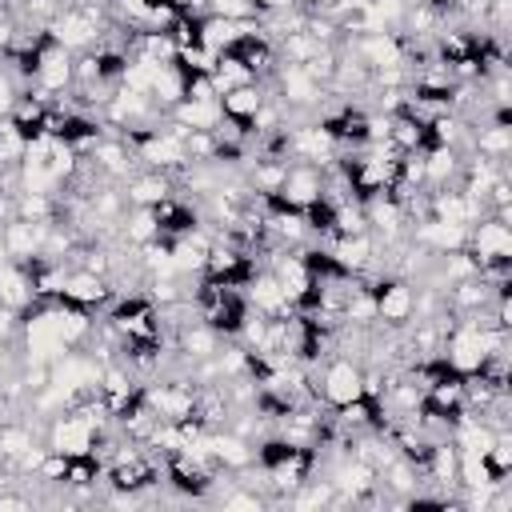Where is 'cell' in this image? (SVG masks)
I'll return each mask as SVG.
<instances>
[{
	"label": "cell",
	"instance_id": "ffe728a7",
	"mask_svg": "<svg viewBox=\"0 0 512 512\" xmlns=\"http://www.w3.org/2000/svg\"><path fill=\"white\" fill-rule=\"evenodd\" d=\"M252 8H256L260 16H268V12H288V8H296V0H252Z\"/></svg>",
	"mask_w": 512,
	"mask_h": 512
},
{
	"label": "cell",
	"instance_id": "ba28073f",
	"mask_svg": "<svg viewBox=\"0 0 512 512\" xmlns=\"http://www.w3.org/2000/svg\"><path fill=\"white\" fill-rule=\"evenodd\" d=\"M32 300H36V292H32V272H28V264L12 260V256L0 248V304L24 312Z\"/></svg>",
	"mask_w": 512,
	"mask_h": 512
},
{
	"label": "cell",
	"instance_id": "4fadbf2b",
	"mask_svg": "<svg viewBox=\"0 0 512 512\" xmlns=\"http://www.w3.org/2000/svg\"><path fill=\"white\" fill-rule=\"evenodd\" d=\"M468 152H476V156H484V160H496V164L512 160V124H496V120H488V124L472 128Z\"/></svg>",
	"mask_w": 512,
	"mask_h": 512
},
{
	"label": "cell",
	"instance_id": "2e32d148",
	"mask_svg": "<svg viewBox=\"0 0 512 512\" xmlns=\"http://www.w3.org/2000/svg\"><path fill=\"white\" fill-rule=\"evenodd\" d=\"M168 116H172L176 124H184V128H208V132L224 120L220 100H180L176 108H168Z\"/></svg>",
	"mask_w": 512,
	"mask_h": 512
},
{
	"label": "cell",
	"instance_id": "30bf717a",
	"mask_svg": "<svg viewBox=\"0 0 512 512\" xmlns=\"http://www.w3.org/2000/svg\"><path fill=\"white\" fill-rule=\"evenodd\" d=\"M44 228H48V220H44V224H32V220L12 216V220L0 228V248H4L12 260L28 264V260H36V252H40V236H44Z\"/></svg>",
	"mask_w": 512,
	"mask_h": 512
},
{
	"label": "cell",
	"instance_id": "5bb4252c",
	"mask_svg": "<svg viewBox=\"0 0 512 512\" xmlns=\"http://www.w3.org/2000/svg\"><path fill=\"white\" fill-rule=\"evenodd\" d=\"M388 140L400 148V152H420L428 148V124L412 112H392V124H388Z\"/></svg>",
	"mask_w": 512,
	"mask_h": 512
},
{
	"label": "cell",
	"instance_id": "d6986e66",
	"mask_svg": "<svg viewBox=\"0 0 512 512\" xmlns=\"http://www.w3.org/2000/svg\"><path fill=\"white\" fill-rule=\"evenodd\" d=\"M20 92H24V88L16 84V76H12V72L0 64V120L12 112V104H16V96H20Z\"/></svg>",
	"mask_w": 512,
	"mask_h": 512
},
{
	"label": "cell",
	"instance_id": "ac0fdd59",
	"mask_svg": "<svg viewBox=\"0 0 512 512\" xmlns=\"http://www.w3.org/2000/svg\"><path fill=\"white\" fill-rule=\"evenodd\" d=\"M208 16H224V20H256L260 12L252 8V0H208Z\"/></svg>",
	"mask_w": 512,
	"mask_h": 512
},
{
	"label": "cell",
	"instance_id": "9c48e42d",
	"mask_svg": "<svg viewBox=\"0 0 512 512\" xmlns=\"http://www.w3.org/2000/svg\"><path fill=\"white\" fill-rule=\"evenodd\" d=\"M220 344H224V336L216 332V328H208L200 316L192 320V324H184L176 336H172V348L184 356V360H212L216 352H220Z\"/></svg>",
	"mask_w": 512,
	"mask_h": 512
},
{
	"label": "cell",
	"instance_id": "3957f363",
	"mask_svg": "<svg viewBox=\"0 0 512 512\" xmlns=\"http://www.w3.org/2000/svg\"><path fill=\"white\" fill-rule=\"evenodd\" d=\"M464 248H468V256L476 260V268L512 260V224H504V220H496V216H480L476 224H468Z\"/></svg>",
	"mask_w": 512,
	"mask_h": 512
},
{
	"label": "cell",
	"instance_id": "6da1fadb",
	"mask_svg": "<svg viewBox=\"0 0 512 512\" xmlns=\"http://www.w3.org/2000/svg\"><path fill=\"white\" fill-rule=\"evenodd\" d=\"M72 60H76V52L60 48L56 40H44V48L36 52V68H32L28 92H36L44 104H52L60 92L72 88Z\"/></svg>",
	"mask_w": 512,
	"mask_h": 512
},
{
	"label": "cell",
	"instance_id": "e0dca14e",
	"mask_svg": "<svg viewBox=\"0 0 512 512\" xmlns=\"http://www.w3.org/2000/svg\"><path fill=\"white\" fill-rule=\"evenodd\" d=\"M208 76H212L216 92H228V88H236V84H248V80H256V76H252V72H248V68H244V64H240L232 52H220Z\"/></svg>",
	"mask_w": 512,
	"mask_h": 512
},
{
	"label": "cell",
	"instance_id": "5b68a950",
	"mask_svg": "<svg viewBox=\"0 0 512 512\" xmlns=\"http://www.w3.org/2000/svg\"><path fill=\"white\" fill-rule=\"evenodd\" d=\"M48 40H56L60 48H68V52H88V48H96V40H100V28L80 12V4L72 0V4H64L56 16H52V24H48Z\"/></svg>",
	"mask_w": 512,
	"mask_h": 512
},
{
	"label": "cell",
	"instance_id": "8992f818",
	"mask_svg": "<svg viewBox=\"0 0 512 512\" xmlns=\"http://www.w3.org/2000/svg\"><path fill=\"white\" fill-rule=\"evenodd\" d=\"M320 188H324V172H320V164H304V160H292L288 164V172H284V184H280V192H276V200L280 204H288V208H308V204H316L320 200Z\"/></svg>",
	"mask_w": 512,
	"mask_h": 512
},
{
	"label": "cell",
	"instance_id": "7a4b0ae2",
	"mask_svg": "<svg viewBox=\"0 0 512 512\" xmlns=\"http://www.w3.org/2000/svg\"><path fill=\"white\" fill-rule=\"evenodd\" d=\"M360 360L352 356H328L324 364H316V392L328 408H340L356 396H364V384H360Z\"/></svg>",
	"mask_w": 512,
	"mask_h": 512
},
{
	"label": "cell",
	"instance_id": "277c9868",
	"mask_svg": "<svg viewBox=\"0 0 512 512\" xmlns=\"http://www.w3.org/2000/svg\"><path fill=\"white\" fill-rule=\"evenodd\" d=\"M372 300H376V320L388 328H404L412 320L416 308V288L404 276H380L372 284Z\"/></svg>",
	"mask_w": 512,
	"mask_h": 512
},
{
	"label": "cell",
	"instance_id": "8fae6325",
	"mask_svg": "<svg viewBox=\"0 0 512 512\" xmlns=\"http://www.w3.org/2000/svg\"><path fill=\"white\" fill-rule=\"evenodd\" d=\"M264 100H268V88L260 80H248V84H236V88L220 92V112H224V120H236V124L248 128Z\"/></svg>",
	"mask_w": 512,
	"mask_h": 512
},
{
	"label": "cell",
	"instance_id": "9a60e30c",
	"mask_svg": "<svg viewBox=\"0 0 512 512\" xmlns=\"http://www.w3.org/2000/svg\"><path fill=\"white\" fill-rule=\"evenodd\" d=\"M120 240H124V244H136V248L160 240V220H156V212L128 204V212L120 216Z\"/></svg>",
	"mask_w": 512,
	"mask_h": 512
},
{
	"label": "cell",
	"instance_id": "7c38bea8",
	"mask_svg": "<svg viewBox=\"0 0 512 512\" xmlns=\"http://www.w3.org/2000/svg\"><path fill=\"white\" fill-rule=\"evenodd\" d=\"M60 296L72 300V304H80V308L100 312V308L108 304V280L96 276V272H88V268H68V276H64V292H60Z\"/></svg>",
	"mask_w": 512,
	"mask_h": 512
},
{
	"label": "cell",
	"instance_id": "52a82bcc",
	"mask_svg": "<svg viewBox=\"0 0 512 512\" xmlns=\"http://www.w3.org/2000/svg\"><path fill=\"white\" fill-rule=\"evenodd\" d=\"M120 188H124V200H128V204H136V208H156L160 200H168V196L176 192V180H172L168 172L140 168V172H132Z\"/></svg>",
	"mask_w": 512,
	"mask_h": 512
}]
</instances>
